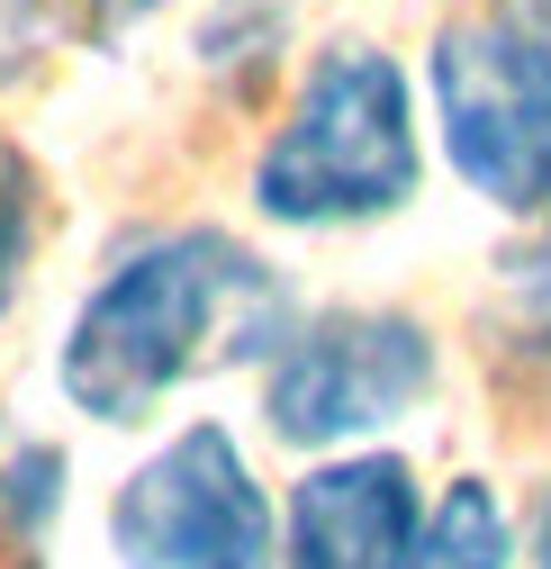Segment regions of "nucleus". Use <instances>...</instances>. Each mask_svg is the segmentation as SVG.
I'll return each instance as SVG.
<instances>
[{"mask_svg":"<svg viewBox=\"0 0 551 569\" xmlns=\"http://www.w3.org/2000/svg\"><path fill=\"white\" fill-rule=\"evenodd\" d=\"M299 335L290 280L236 227H154L136 236L73 308L54 343V389L91 425H154L163 398L227 362H271Z\"/></svg>","mask_w":551,"mask_h":569,"instance_id":"1","label":"nucleus"},{"mask_svg":"<svg viewBox=\"0 0 551 569\" xmlns=\"http://www.w3.org/2000/svg\"><path fill=\"white\" fill-rule=\"evenodd\" d=\"M425 190V109L407 63L371 37H334L299 63L281 127L253 154V218L290 236H343L407 218Z\"/></svg>","mask_w":551,"mask_h":569,"instance_id":"2","label":"nucleus"},{"mask_svg":"<svg viewBox=\"0 0 551 569\" xmlns=\"http://www.w3.org/2000/svg\"><path fill=\"white\" fill-rule=\"evenodd\" d=\"M425 109L443 163L507 218L551 199V37L515 10L443 19L425 46Z\"/></svg>","mask_w":551,"mask_h":569,"instance_id":"3","label":"nucleus"},{"mask_svg":"<svg viewBox=\"0 0 551 569\" xmlns=\"http://www.w3.org/2000/svg\"><path fill=\"white\" fill-rule=\"evenodd\" d=\"M443 380V343L407 308H317L262 362V425L290 452H371Z\"/></svg>","mask_w":551,"mask_h":569,"instance_id":"4","label":"nucleus"},{"mask_svg":"<svg viewBox=\"0 0 551 569\" xmlns=\"http://www.w3.org/2000/svg\"><path fill=\"white\" fill-rule=\"evenodd\" d=\"M109 551L118 569H271L281 560V507L262 497L244 443L218 416H199L118 479Z\"/></svg>","mask_w":551,"mask_h":569,"instance_id":"5","label":"nucleus"},{"mask_svg":"<svg viewBox=\"0 0 551 569\" xmlns=\"http://www.w3.org/2000/svg\"><path fill=\"white\" fill-rule=\"evenodd\" d=\"M434 497L417 488L407 452H334L308 461L281 497V569H407L425 542Z\"/></svg>","mask_w":551,"mask_h":569,"instance_id":"6","label":"nucleus"},{"mask_svg":"<svg viewBox=\"0 0 551 569\" xmlns=\"http://www.w3.org/2000/svg\"><path fill=\"white\" fill-rule=\"evenodd\" d=\"M54 516H63V443L0 416V551L37 560Z\"/></svg>","mask_w":551,"mask_h":569,"instance_id":"7","label":"nucleus"},{"mask_svg":"<svg viewBox=\"0 0 551 569\" xmlns=\"http://www.w3.org/2000/svg\"><path fill=\"white\" fill-rule=\"evenodd\" d=\"M515 560V525H507V497L489 479H452L425 516V542L407 569H507Z\"/></svg>","mask_w":551,"mask_h":569,"instance_id":"8","label":"nucleus"},{"mask_svg":"<svg viewBox=\"0 0 551 569\" xmlns=\"http://www.w3.org/2000/svg\"><path fill=\"white\" fill-rule=\"evenodd\" d=\"M281 46H290V10L281 0H218L209 28H199V63H209L236 100L262 91V73L281 63Z\"/></svg>","mask_w":551,"mask_h":569,"instance_id":"9","label":"nucleus"},{"mask_svg":"<svg viewBox=\"0 0 551 569\" xmlns=\"http://www.w3.org/2000/svg\"><path fill=\"white\" fill-rule=\"evenodd\" d=\"M37 236H46V172L19 136H0V317L19 308L28 290V262H37Z\"/></svg>","mask_w":551,"mask_h":569,"instance_id":"10","label":"nucleus"},{"mask_svg":"<svg viewBox=\"0 0 551 569\" xmlns=\"http://www.w3.org/2000/svg\"><path fill=\"white\" fill-rule=\"evenodd\" d=\"M91 19V0H0V82H19L28 73V63L54 46V28L63 19Z\"/></svg>","mask_w":551,"mask_h":569,"instance_id":"11","label":"nucleus"},{"mask_svg":"<svg viewBox=\"0 0 551 569\" xmlns=\"http://www.w3.org/2000/svg\"><path fill=\"white\" fill-rule=\"evenodd\" d=\"M163 0H91V28H136V19H154Z\"/></svg>","mask_w":551,"mask_h":569,"instance_id":"12","label":"nucleus"},{"mask_svg":"<svg viewBox=\"0 0 551 569\" xmlns=\"http://www.w3.org/2000/svg\"><path fill=\"white\" fill-rule=\"evenodd\" d=\"M533 569H551V488H542V507H533Z\"/></svg>","mask_w":551,"mask_h":569,"instance_id":"13","label":"nucleus"},{"mask_svg":"<svg viewBox=\"0 0 551 569\" xmlns=\"http://www.w3.org/2000/svg\"><path fill=\"white\" fill-rule=\"evenodd\" d=\"M533 262L551 271V199H542V218H533Z\"/></svg>","mask_w":551,"mask_h":569,"instance_id":"14","label":"nucleus"},{"mask_svg":"<svg viewBox=\"0 0 551 569\" xmlns=\"http://www.w3.org/2000/svg\"><path fill=\"white\" fill-rule=\"evenodd\" d=\"M515 19H524V28H542V37H551V0H524V10H515Z\"/></svg>","mask_w":551,"mask_h":569,"instance_id":"15","label":"nucleus"}]
</instances>
